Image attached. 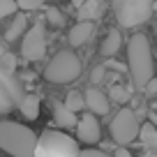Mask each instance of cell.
<instances>
[{"label":"cell","mask_w":157,"mask_h":157,"mask_svg":"<svg viewBox=\"0 0 157 157\" xmlns=\"http://www.w3.org/2000/svg\"><path fill=\"white\" fill-rule=\"evenodd\" d=\"M81 69H83V67H81L78 56L74 53V51L65 49V51H58V53L53 56V60L46 65L44 78L51 81V83H69V81L78 78Z\"/></svg>","instance_id":"3"},{"label":"cell","mask_w":157,"mask_h":157,"mask_svg":"<svg viewBox=\"0 0 157 157\" xmlns=\"http://www.w3.org/2000/svg\"><path fill=\"white\" fill-rule=\"evenodd\" d=\"M146 95H148V97H155V95H157V76L152 78L150 83H148V88H146Z\"/></svg>","instance_id":"28"},{"label":"cell","mask_w":157,"mask_h":157,"mask_svg":"<svg viewBox=\"0 0 157 157\" xmlns=\"http://www.w3.org/2000/svg\"><path fill=\"white\" fill-rule=\"evenodd\" d=\"M106 81H109V83H111V81H118V74H109Z\"/></svg>","instance_id":"30"},{"label":"cell","mask_w":157,"mask_h":157,"mask_svg":"<svg viewBox=\"0 0 157 157\" xmlns=\"http://www.w3.org/2000/svg\"><path fill=\"white\" fill-rule=\"evenodd\" d=\"M72 2H74V7H81V5L86 2V0H72Z\"/></svg>","instance_id":"31"},{"label":"cell","mask_w":157,"mask_h":157,"mask_svg":"<svg viewBox=\"0 0 157 157\" xmlns=\"http://www.w3.org/2000/svg\"><path fill=\"white\" fill-rule=\"evenodd\" d=\"M109 129H111V139L118 146H123V148L129 146V143L141 134V125H139L136 111H132V109H120V111L113 116Z\"/></svg>","instance_id":"6"},{"label":"cell","mask_w":157,"mask_h":157,"mask_svg":"<svg viewBox=\"0 0 157 157\" xmlns=\"http://www.w3.org/2000/svg\"><path fill=\"white\" fill-rule=\"evenodd\" d=\"M106 65H97V67L90 72V83L93 86H97V83H104L106 81V76H109V72H106Z\"/></svg>","instance_id":"23"},{"label":"cell","mask_w":157,"mask_h":157,"mask_svg":"<svg viewBox=\"0 0 157 157\" xmlns=\"http://www.w3.org/2000/svg\"><path fill=\"white\" fill-rule=\"evenodd\" d=\"M78 157H109L104 150H95V148H86V150H81V155Z\"/></svg>","instance_id":"26"},{"label":"cell","mask_w":157,"mask_h":157,"mask_svg":"<svg viewBox=\"0 0 157 157\" xmlns=\"http://www.w3.org/2000/svg\"><path fill=\"white\" fill-rule=\"evenodd\" d=\"M106 5L104 0H86L83 5L78 7V21H88V23H95L99 16L104 14Z\"/></svg>","instance_id":"13"},{"label":"cell","mask_w":157,"mask_h":157,"mask_svg":"<svg viewBox=\"0 0 157 157\" xmlns=\"http://www.w3.org/2000/svg\"><path fill=\"white\" fill-rule=\"evenodd\" d=\"M19 2V7H23V10H37V7H42L46 2V0H16Z\"/></svg>","instance_id":"25"},{"label":"cell","mask_w":157,"mask_h":157,"mask_svg":"<svg viewBox=\"0 0 157 157\" xmlns=\"http://www.w3.org/2000/svg\"><path fill=\"white\" fill-rule=\"evenodd\" d=\"M81 150L74 143L72 136L56 129H46L39 136V146H37V157H78Z\"/></svg>","instance_id":"4"},{"label":"cell","mask_w":157,"mask_h":157,"mask_svg":"<svg viewBox=\"0 0 157 157\" xmlns=\"http://www.w3.org/2000/svg\"><path fill=\"white\" fill-rule=\"evenodd\" d=\"M141 143L148 148V150H157V127L152 123L141 125V134H139Z\"/></svg>","instance_id":"16"},{"label":"cell","mask_w":157,"mask_h":157,"mask_svg":"<svg viewBox=\"0 0 157 157\" xmlns=\"http://www.w3.org/2000/svg\"><path fill=\"white\" fill-rule=\"evenodd\" d=\"M106 67L109 69H113V72H118V74H123V72H127V65H123V63H116V60H109L106 63Z\"/></svg>","instance_id":"27"},{"label":"cell","mask_w":157,"mask_h":157,"mask_svg":"<svg viewBox=\"0 0 157 157\" xmlns=\"http://www.w3.org/2000/svg\"><path fill=\"white\" fill-rule=\"evenodd\" d=\"M0 88H5L12 95V99L16 102V106H21V102L25 99L23 86H21V78L14 72H0Z\"/></svg>","instance_id":"10"},{"label":"cell","mask_w":157,"mask_h":157,"mask_svg":"<svg viewBox=\"0 0 157 157\" xmlns=\"http://www.w3.org/2000/svg\"><path fill=\"white\" fill-rule=\"evenodd\" d=\"M86 106H88V111L90 113H95V116H106L109 113V95L106 93H102L99 88H93L90 86L88 90H86Z\"/></svg>","instance_id":"9"},{"label":"cell","mask_w":157,"mask_h":157,"mask_svg":"<svg viewBox=\"0 0 157 157\" xmlns=\"http://www.w3.org/2000/svg\"><path fill=\"white\" fill-rule=\"evenodd\" d=\"M44 53H46V30L37 21L35 25H30L25 37L21 39V58L37 63V60L44 58Z\"/></svg>","instance_id":"7"},{"label":"cell","mask_w":157,"mask_h":157,"mask_svg":"<svg viewBox=\"0 0 157 157\" xmlns=\"http://www.w3.org/2000/svg\"><path fill=\"white\" fill-rule=\"evenodd\" d=\"M14 106H16V102L12 99V95L7 93L5 88H0V113H2V116H7Z\"/></svg>","instance_id":"21"},{"label":"cell","mask_w":157,"mask_h":157,"mask_svg":"<svg viewBox=\"0 0 157 157\" xmlns=\"http://www.w3.org/2000/svg\"><path fill=\"white\" fill-rule=\"evenodd\" d=\"M16 65H19V58H16L14 53L5 51V53L0 56V67H2V72H14Z\"/></svg>","instance_id":"22"},{"label":"cell","mask_w":157,"mask_h":157,"mask_svg":"<svg viewBox=\"0 0 157 157\" xmlns=\"http://www.w3.org/2000/svg\"><path fill=\"white\" fill-rule=\"evenodd\" d=\"M120 33L118 30H109L106 33V37H104V42H102V46H99V53L104 56V58H113V56L118 53V49H120Z\"/></svg>","instance_id":"15"},{"label":"cell","mask_w":157,"mask_h":157,"mask_svg":"<svg viewBox=\"0 0 157 157\" xmlns=\"http://www.w3.org/2000/svg\"><path fill=\"white\" fill-rule=\"evenodd\" d=\"M51 113H53V120L60 125V127H65V129L78 125V120H81V118H76V113H74V111H69V109H67V104L58 102V99H51Z\"/></svg>","instance_id":"11"},{"label":"cell","mask_w":157,"mask_h":157,"mask_svg":"<svg viewBox=\"0 0 157 157\" xmlns=\"http://www.w3.org/2000/svg\"><path fill=\"white\" fill-rule=\"evenodd\" d=\"M16 10H19V2H16V0H0V19L12 16Z\"/></svg>","instance_id":"24"},{"label":"cell","mask_w":157,"mask_h":157,"mask_svg":"<svg viewBox=\"0 0 157 157\" xmlns=\"http://www.w3.org/2000/svg\"><path fill=\"white\" fill-rule=\"evenodd\" d=\"M127 67L129 74H132V81L136 88L146 90L148 83L152 78V72H155V65H152V53H150V42H148L146 35L136 33L129 37L127 44Z\"/></svg>","instance_id":"2"},{"label":"cell","mask_w":157,"mask_h":157,"mask_svg":"<svg viewBox=\"0 0 157 157\" xmlns=\"http://www.w3.org/2000/svg\"><path fill=\"white\" fill-rule=\"evenodd\" d=\"M25 33H28V19H25V14H16L5 33V39L7 42H16L19 37H25Z\"/></svg>","instance_id":"14"},{"label":"cell","mask_w":157,"mask_h":157,"mask_svg":"<svg viewBox=\"0 0 157 157\" xmlns=\"http://www.w3.org/2000/svg\"><path fill=\"white\" fill-rule=\"evenodd\" d=\"M93 33H95V25H93V23H88V21H78L76 25H72V28H69L67 42H69L72 46H81V44H86V42L93 37Z\"/></svg>","instance_id":"12"},{"label":"cell","mask_w":157,"mask_h":157,"mask_svg":"<svg viewBox=\"0 0 157 157\" xmlns=\"http://www.w3.org/2000/svg\"><path fill=\"white\" fill-rule=\"evenodd\" d=\"M46 21H49V25H53V28H63L65 25V16H63V12H60L58 7H49V10H46Z\"/></svg>","instance_id":"20"},{"label":"cell","mask_w":157,"mask_h":157,"mask_svg":"<svg viewBox=\"0 0 157 157\" xmlns=\"http://www.w3.org/2000/svg\"><path fill=\"white\" fill-rule=\"evenodd\" d=\"M113 157H134L132 152L127 150V148H123V146H118V150L113 152Z\"/></svg>","instance_id":"29"},{"label":"cell","mask_w":157,"mask_h":157,"mask_svg":"<svg viewBox=\"0 0 157 157\" xmlns=\"http://www.w3.org/2000/svg\"><path fill=\"white\" fill-rule=\"evenodd\" d=\"M37 146L39 139L30 127L7 118L0 123V148L10 157H37Z\"/></svg>","instance_id":"1"},{"label":"cell","mask_w":157,"mask_h":157,"mask_svg":"<svg viewBox=\"0 0 157 157\" xmlns=\"http://www.w3.org/2000/svg\"><path fill=\"white\" fill-rule=\"evenodd\" d=\"M109 99L111 102H118V104H125L132 99V93H129V88H125V86H118V83H111V88H109Z\"/></svg>","instance_id":"18"},{"label":"cell","mask_w":157,"mask_h":157,"mask_svg":"<svg viewBox=\"0 0 157 157\" xmlns=\"http://www.w3.org/2000/svg\"><path fill=\"white\" fill-rule=\"evenodd\" d=\"M76 136H78V141L88 143V146H93V143L99 141L102 129H99V123H97V118H95V113L81 116V120H78V125H76Z\"/></svg>","instance_id":"8"},{"label":"cell","mask_w":157,"mask_h":157,"mask_svg":"<svg viewBox=\"0 0 157 157\" xmlns=\"http://www.w3.org/2000/svg\"><path fill=\"white\" fill-rule=\"evenodd\" d=\"M113 14L123 28H136L152 14V0H113Z\"/></svg>","instance_id":"5"},{"label":"cell","mask_w":157,"mask_h":157,"mask_svg":"<svg viewBox=\"0 0 157 157\" xmlns=\"http://www.w3.org/2000/svg\"><path fill=\"white\" fill-rule=\"evenodd\" d=\"M65 104H67L69 111L78 113L81 109L86 106V95H81V93H76V90H72V93L67 95V99H65Z\"/></svg>","instance_id":"19"},{"label":"cell","mask_w":157,"mask_h":157,"mask_svg":"<svg viewBox=\"0 0 157 157\" xmlns=\"http://www.w3.org/2000/svg\"><path fill=\"white\" fill-rule=\"evenodd\" d=\"M21 113H23L28 120H35L37 118V113H39V97L37 95H25V99L21 102Z\"/></svg>","instance_id":"17"}]
</instances>
